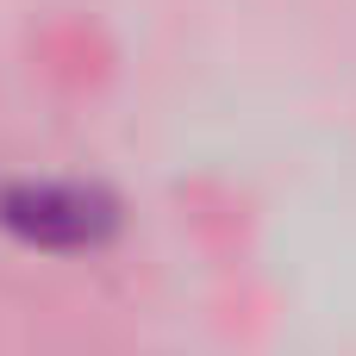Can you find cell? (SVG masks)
I'll use <instances>...</instances> for the list:
<instances>
[{"label":"cell","mask_w":356,"mask_h":356,"mask_svg":"<svg viewBox=\"0 0 356 356\" xmlns=\"http://www.w3.org/2000/svg\"><path fill=\"white\" fill-rule=\"evenodd\" d=\"M0 232L38 257H100L125 232V200L75 175H13L0 181Z\"/></svg>","instance_id":"1"}]
</instances>
